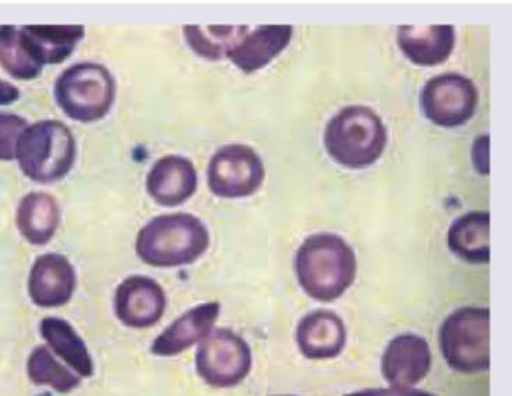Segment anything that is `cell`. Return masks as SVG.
<instances>
[{
    "mask_svg": "<svg viewBox=\"0 0 512 396\" xmlns=\"http://www.w3.org/2000/svg\"><path fill=\"white\" fill-rule=\"evenodd\" d=\"M296 275L303 291L319 302H334L355 282L358 263L355 251L341 236L317 233L299 247Z\"/></svg>",
    "mask_w": 512,
    "mask_h": 396,
    "instance_id": "cell-1",
    "label": "cell"
},
{
    "mask_svg": "<svg viewBox=\"0 0 512 396\" xmlns=\"http://www.w3.org/2000/svg\"><path fill=\"white\" fill-rule=\"evenodd\" d=\"M210 246V233L190 214L162 215L139 232L136 251L153 267L171 268L199 260Z\"/></svg>",
    "mask_w": 512,
    "mask_h": 396,
    "instance_id": "cell-2",
    "label": "cell"
},
{
    "mask_svg": "<svg viewBox=\"0 0 512 396\" xmlns=\"http://www.w3.org/2000/svg\"><path fill=\"white\" fill-rule=\"evenodd\" d=\"M324 146L337 164L349 169L373 165L387 146V129L373 109L352 105L328 122Z\"/></svg>",
    "mask_w": 512,
    "mask_h": 396,
    "instance_id": "cell-3",
    "label": "cell"
},
{
    "mask_svg": "<svg viewBox=\"0 0 512 396\" xmlns=\"http://www.w3.org/2000/svg\"><path fill=\"white\" fill-rule=\"evenodd\" d=\"M16 159L28 179L52 183L65 178L76 159V140L59 120H41L21 134Z\"/></svg>",
    "mask_w": 512,
    "mask_h": 396,
    "instance_id": "cell-4",
    "label": "cell"
},
{
    "mask_svg": "<svg viewBox=\"0 0 512 396\" xmlns=\"http://www.w3.org/2000/svg\"><path fill=\"white\" fill-rule=\"evenodd\" d=\"M440 348L451 369L478 374L490 367V311L462 307L446 318L440 330Z\"/></svg>",
    "mask_w": 512,
    "mask_h": 396,
    "instance_id": "cell-5",
    "label": "cell"
},
{
    "mask_svg": "<svg viewBox=\"0 0 512 396\" xmlns=\"http://www.w3.org/2000/svg\"><path fill=\"white\" fill-rule=\"evenodd\" d=\"M56 102L76 122H97L114 104L115 80L107 67L79 63L66 69L56 80Z\"/></svg>",
    "mask_w": 512,
    "mask_h": 396,
    "instance_id": "cell-6",
    "label": "cell"
},
{
    "mask_svg": "<svg viewBox=\"0 0 512 396\" xmlns=\"http://www.w3.org/2000/svg\"><path fill=\"white\" fill-rule=\"evenodd\" d=\"M252 362V350L245 339L227 328H218L201 341L196 370L211 387L232 388L249 376Z\"/></svg>",
    "mask_w": 512,
    "mask_h": 396,
    "instance_id": "cell-7",
    "label": "cell"
},
{
    "mask_svg": "<svg viewBox=\"0 0 512 396\" xmlns=\"http://www.w3.org/2000/svg\"><path fill=\"white\" fill-rule=\"evenodd\" d=\"M264 176L260 155L243 144L222 147L208 165V187L221 198L252 196L263 185Z\"/></svg>",
    "mask_w": 512,
    "mask_h": 396,
    "instance_id": "cell-8",
    "label": "cell"
},
{
    "mask_svg": "<svg viewBox=\"0 0 512 396\" xmlns=\"http://www.w3.org/2000/svg\"><path fill=\"white\" fill-rule=\"evenodd\" d=\"M476 105V87L471 80L457 73L433 77L420 94V106L426 118L447 129L465 125L475 113Z\"/></svg>",
    "mask_w": 512,
    "mask_h": 396,
    "instance_id": "cell-9",
    "label": "cell"
},
{
    "mask_svg": "<svg viewBox=\"0 0 512 396\" xmlns=\"http://www.w3.org/2000/svg\"><path fill=\"white\" fill-rule=\"evenodd\" d=\"M167 307V296L158 282L148 277H130L115 293V313L126 327H153L161 320Z\"/></svg>",
    "mask_w": 512,
    "mask_h": 396,
    "instance_id": "cell-10",
    "label": "cell"
},
{
    "mask_svg": "<svg viewBox=\"0 0 512 396\" xmlns=\"http://www.w3.org/2000/svg\"><path fill=\"white\" fill-rule=\"evenodd\" d=\"M432 349L425 338L404 334L395 337L381 357V371L394 387L413 388L429 374Z\"/></svg>",
    "mask_w": 512,
    "mask_h": 396,
    "instance_id": "cell-11",
    "label": "cell"
},
{
    "mask_svg": "<svg viewBox=\"0 0 512 396\" xmlns=\"http://www.w3.org/2000/svg\"><path fill=\"white\" fill-rule=\"evenodd\" d=\"M76 284V271L65 256L44 254L35 260L31 268L28 295L35 306L54 309L70 302Z\"/></svg>",
    "mask_w": 512,
    "mask_h": 396,
    "instance_id": "cell-12",
    "label": "cell"
},
{
    "mask_svg": "<svg viewBox=\"0 0 512 396\" xmlns=\"http://www.w3.org/2000/svg\"><path fill=\"white\" fill-rule=\"evenodd\" d=\"M220 311L221 304L218 302L199 304L186 311L155 338L151 352L155 356L171 357L199 344L213 331Z\"/></svg>",
    "mask_w": 512,
    "mask_h": 396,
    "instance_id": "cell-13",
    "label": "cell"
},
{
    "mask_svg": "<svg viewBox=\"0 0 512 396\" xmlns=\"http://www.w3.org/2000/svg\"><path fill=\"white\" fill-rule=\"evenodd\" d=\"M296 342L300 353L307 359H334L346 345L344 321L333 311H312L300 320Z\"/></svg>",
    "mask_w": 512,
    "mask_h": 396,
    "instance_id": "cell-14",
    "label": "cell"
},
{
    "mask_svg": "<svg viewBox=\"0 0 512 396\" xmlns=\"http://www.w3.org/2000/svg\"><path fill=\"white\" fill-rule=\"evenodd\" d=\"M197 172L192 162L179 155H168L155 162L147 176V192L155 203L176 207L196 193Z\"/></svg>",
    "mask_w": 512,
    "mask_h": 396,
    "instance_id": "cell-15",
    "label": "cell"
},
{
    "mask_svg": "<svg viewBox=\"0 0 512 396\" xmlns=\"http://www.w3.org/2000/svg\"><path fill=\"white\" fill-rule=\"evenodd\" d=\"M398 47L418 66H437L450 58L455 47L453 26H402L398 28Z\"/></svg>",
    "mask_w": 512,
    "mask_h": 396,
    "instance_id": "cell-16",
    "label": "cell"
},
{
    "mask_svg": "<svg viewBox=\"0 0 512 396\" xmlns=\"http://www.w3.org/2000/svg\"><path fill=\"white\" fill-rule=\"evenodd\" d=\"M291 26H264L246 34L243 40L232 48L228 58L233 65L247 74L266 67L291 42Z\"/></svg>",
    "mask_w": 512,
    "mask_h": 396,
    "instance_id": "cell-17",
    "label": "cell"
},
{
    "mask_svg": "<svg viewBox=\"0 0 512 396\" xmlns=\"http://www.w3.org/2000/svg\"><path fill=\"white\" fill-rule=\"evenodd\" d=\"M490 215L487 211H473L455 219L448 231V247L471 264L490 261Z\"/></svg>",
    "mask_w": 512,
    "mask_h": 396,
    "instance_id": "cell-18",
    "label": "cell"
},
{
    "mask_svg": "<svg viewBox=\"0 0 512 396\" xmlns=\"http://www.w3.org/2000/svg\"><path fill=\"white\" fill-rule=\"evenodd\" d=\"M59 205L47 193H30L20 201L17 208V228L28 243L47 245L54 238L59 225Z\"/></svg>",
    "mask_w": 512,
    "mask_h": 396,
    "instance_id": "cell-19",
    "label": "cell"
},
{
    "mask_svg": "<svg viewBox=\"0 0 512 396\" xmlns=\"http://www.w3.org/2000/svg\"><path fill=\"white\" fill-rule=\"evenodd\" d=\"M28 47L42 66L58 65L72 55L84 37L83 26H26L21 28Z\"/></svg>",
    "mask_w": 512,
    "mask_h": 396,
    "instance_id": "cell-20",
    "label": "cell"
},
{
    "mask_svg": "<svg viewBox=\"0 0 512 396\" xmlns=\"http://www.w3.org/2000/svg\"><path fill=\"white\" fill-rule=\"evenodd\" d=\"M42 338L49 350L55 352L80 377H91L94 373L93 359L80 335L63 318L47 317L41 323Z\"/></svg>",
    "mask_w": 512,
    "mask_h": 396,
    "instance_id": "cell-21",
    "label": "cell"
},
{
    "mask_svg": "<svg viewBox=\"0 0 512 396\" xmlns=\"http://www.w3.org/2000/svg\"><path fill=\"white\" fill-rule=\"evenodd\" d=\"M0 65L16 80L37 79L44 69L21 30L13 26H0Z\"/></svg>",
    "mask_w": 512,
    "mask_h": 396,
    "instance_id": "cell-22",
    "label": "cell"
},
{
    "mask_svg": "<svg viewBox=\"0 0 512 396\" xmlns=\"http://www.w3.org/2000/svg\"><path fill=\"white\" fill-rule=\"evenodd\" d=\"M189 47L201 58L220 60L227 56L247 34V27L186 26L183 30Z\"/></svg>",
    "mask_w": 512,
    "mask_h": 396,
    "instance_id": "cell-23",
    "label": "cell"
},
{
    "mask_svg": "<svg viewBox=\"0 0 512 396\" xmlns=\"http://www.w3.org/2000/svg\"><path fill=\"white\" fill-rule=\"evenodd\" d=\"M28 378L37 385H48L59 394L76 390L81 377L66 369L52 355L47 346H37L31 352L27 362Z\"/></svg>",
    "mask_w": 512,
    "mask_h": 396,
    "instance_id": "cell-24",
    "label": "cell"
},
{
    "mask_svg": "<svg viewBox=\"0 0 512 396\" xmlns=\"http://www.w3.org/2000/svg\"><path fill=\"white\" fill-rule=\"evenodd\" d=\"M27 127L21 116L0 112V161L16 159L21 134Z\"/></svg>",
    "mask_w": 512,
    "mask_h": 396,
    "instance_id": "cell-25",
    "label": "cell"
},
{
    "mask_svg": "<svg viewBox=\"0 0 512 396\" xmlns=\"http://www.w3.org/2000/svg\"><path fill=\"white\" fill-rule=\"evenodd\" d=\"M344 396H437L432 392L423 390H415V388L394 387L390 388H369V390H362L351 392Z\"/></svg>",
    "mask_w": 512,
    "mask_h": 396,
    "instance_id": "cell-26",
    "label": "cell"
},
{
    "mask_svg": "<svg viewBox=\"0 0 512 396\" xmlns=\"http://www.w3.org/2000/svg\"><path fill=\"white\" fill-rule=\"evenodd\" d=\"M473 165L482 175H489V136L478 137L472 147Z\"/></svg>",
    "mask_w": 512,
    "mask_h": 396,
    "instance_id": "cell-27",
    "label": "cell"
},
{
    "mask_svg": "<svg viewBox=\"0 0 512 396\" xmlns=\"http://www.w3.org/2000/svg\"><path fill=\"white\" fill-rule=\"evenodd\" d=\"M19 98V88L5 80H0V105H12Z\"/></svg>",
    "mask_w": 512,
    "mask_h": 396,
    "instance_id": "cell-28",
    "label": "cell"
},
{
    "mask_svg": "<svg viewBox=\"0 0 512 396\" xmlns=\"http://www.w3.org/2000/svg\"><path fill=\"white\" fill-rule=\"evenodd\" d=\"M271 396H296V395H271Z\"/></svg>",
    "mask_w": 512,
    "mask_h": 396,
    "instance_id": "cell-29",
    "label": "cell"
}]
</instances>
